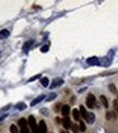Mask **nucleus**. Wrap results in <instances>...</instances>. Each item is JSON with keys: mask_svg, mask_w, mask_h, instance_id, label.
I'll use <instances>...</instances> for the list:
<instances>
[{"mask_svg": "<svg viewBox=\"0 0 118 133\" xmlns=\"http://www.w3.org/2000/svg\"><path fill=\"white\" fill-rule=\"evenodd\" d=\"M86 106L89 108H93L95 106V97L93 94H89L86 97Z\"/></svg>", "mask_w": 118, "mask_h": 133, "instance_id": "f257e3e1", "label": "nucleus"}, {"mask_svg": "<svg viewBox=\"0 0 118 133\" xmlns=\"http://www.w3.org/2000/svg\"><path fill=\"white\" fill-rule=\"evenodd\" d=\"M64 84V80L62 79H59V77H57V79H55L54 81H53V83L50 84V88H55V87H58L60 86V85Z\"/></svg>", "mask_w": 118, "mask_h": 133, "instance_id": "f03ea898", "label": "nucleus"}, {"mask_svg": "<svg viewBox=\"0 0 118 133\" xmlns=\"http://www.w3.org/2000/svg\"><path fill=\"white\" fill-rule=\"evenodd\" d=\"M86 63L90 64V66H98L100 63V60L97 59V57H91L86 60Z\"/></svg>", "mask_w": 118, "mask_h": 133, "instance_id": "7ed1b4c3", "label": "nucleus"}, {"mask_svg": "<svg viewBox=\"0 0 118 133\" xmlns=\"http://www.w3.org/2000/svg\"><path fill=\"white\" fill-rule=\"evenodd\" d=\"M38 131L39 133H47V125L44 120H42L38 123Z\"/></svg>", "mask_w": 118, "mask_h": 133, "instance_id": "20e7f679", "label": "nucleus"}, {"mask_svg": "<svg viewBox=\"0 0 118 133\" xmlns=\"http://www.w3.org/2000/svg\"><path fill=\"white\" fill-rule=\"evenodd\" d=\"M62 124H64V129H69V128H71V121H70L69 116H68V117H64V119H62Z\"/></svg>", "mask_w": 118, "mask_h": 133, "instance_id": "39448f33", "label": "nucleus"}, {"mask_svg": "<svg viewBox=\"0 0 118 133\" xmlns=\"http://www.w3.org/2000/svg\"><path fill=\"white\" fill-rule=\"evenodd\" d=\"M69 113H70V107L68 105H64L61 108V113L64 117H68L69 116Z\"/></svg>", "mask_w": 118, "mask_h": 133, "instance_id": "423d86ee", "label": "nucleus"}, {"mask_svg": "<svg viewBox=\"0 0 118 133\" xmlns=\"http://www.w3.org/2000/svg\"><path fill=\"white\" fill-rule=\"evenodd\" d=\"M44 98H45V95H39L38 97H36L35 99L33 100V102H31V106L32 107H33V106H35V105H37V104H38V102H41L42 100L44 99Z\"/></svg>", "mask_w": 118, "mask_h": 133, "instance_id": "0eeeda50", "label": "nucleus"}, {"mask_svg": "<svg viewBox=\"0 0 118 133\" xmlns=\"http://www.w3.org/2000/svg\"><path fill=\"white\" fill-rule=\"evenodd\" d=\"M10 35V32L8 30H1L0 31V39H5L7 37H9Z\"/></svg>", "mask_w": 118, "mask_h": 133, "instance_id": "6e6552de", "label": "nucleus"}, {"mask_svg": "<svg viewBox=\"0 0 118 133\" xmlns=\"http://www.w3.org/2000/svg\"><path fill=\"white\" fill-rule=\"evenodd\" d=\"M85 120H86V122H89V123H93V122H94V120H95L94 113H87V116H86V118H85Z\"/></svg>", "mask_w": 118, "mask_h": 133, "instance_id": "1a4fd4ad", "label": "nucleus"}, {"mask_svg": "<svg viewBox=\"0 0 118 133\" xmlns=\"http://www.w3.org/2000/svg\"><path fill=\"white\" fill-rule=\"evenodd\" d=\"M72 115H73V118H75V121H80L81 115H80L79 109H73V110H72Z\"/></svg>", "mask_w": 118, "mask_h": 133, "instance_id": "9d476101", "label": "nucleus"}, {"mask_svg": "<svg viewBox=\"0 0 118 133\" xmlns=\"http://www.w3.org/2000/svg\"><path fill=\"white\" fill-rule=\"evenodd\" d=\"M79 111H80V115H81V117L82 118H86V116H87V113H86V110H85V108H84V106H80V108H79Z\"/></svg>", "mask_w": 118, "mask_h": 133, "instance_id": "9b49d317", "label": "nucleus"}, {"mask_svg": "<svg viewBox=\"0 0 118 133\" xmlns=\"http://www.w3.org/2000/svg\"><path fill=\"white\" fill-rule=\"evenodd\" d=\"M33 44V39H30V41H27L26 43H24V45H23V50L25 51H27L28 49H30V47H31V45Z\"/></svg>", "mask_w": 118, "mask_h": 133, "instance_id": "f8f14e48", "label": "nucleus"}, {"mask_svg": "<svg viewBox=\"0 0 118 133\" xmlns=\"http://www.w3.org/2000/svg\"><path fill=\"white\" fill-rule=\"evenodd\" d=\"M16 108L18 110H24V109H26V105L24 104L23 102H18L16 105Z\"/></svg>", "mask_w": 118, "mask_h": 133, "instance_id": "ddd939ff", "label": "nucleus"}, {"mask_svg": "<svg viewBox=\"0 0 118 133\" xmlns=\"http://www.w3.org/2000/svg\"><path fill=\"white\" fill-rule=\"evenodd\" d=\"M100 99H101V102H102V104H103V106L105 108H108V102H107V98L104 96V95H102L100 97Z\"/></svg>", "mask_w": 118, "mask_h": 133, "instance_id": "4468645a", "label": "nucleus"}, {"mask_svg": "<svg viewBox=\"0 0 118 133\" xmlns=\"http://www.w3.org/2000/svg\"><path fill=\"white\" fill-rule=\"evenodd\" d=\"M28 124L31 125L32 128L36 125V120H35V118H34L33 116H30V117H28Z\"/></svg>", "mask_w": 118, "mask_h": 133, "instance_id": "2eb2a0df", "label": "nucleus"}, {"mask_svg": "<svg viewBox=\"0 0 118 133\" xmlns=\"http://www.w3.org/2000/svg\"><path fill=\"white\" fill-rule=\"evenodd\" d=\"M41 83H42V85H43L44 87H47V86H48V83H49L48 77H42V79H41Z\"/></svg>", "mask_w": 118, "mask_h": 133, "instance_id": "dca6fc26", "label": "nucleus"}, {"mask_svg": "<svg viewBox=\"0 0 118 133\" xmlns=\"http://www.w3.org/2000/svg\"><path fill=\"white\" fill-rule=\"evenodd\" d=\"M18 123H19V125H20V127H21V129H22V128H25V127H26V124H27V122H26V120H25V119H24V118H22V119H20Z\"/></svg>", "mask_w": 118, "mask_h": 133, "instance_id": "f3484780", "label": "nucleus"}, {"mask_svg": "<svg viewBox=\"0 0 118 133\" xmlns=\"http://www.w3.org/2000/svg\"><path fill=\"white\" fill-rule=\"evenodd\" d=\"M79 129H80V131H81V132H84V131H85V124H84V122H83V121H81V120H80Z\"/></svg>", "mask_w": 118, "mask_h": 133, "instance_id": "a211bd4d", "label": "nucleus"}, {"mask_svg": "<svg viewBox=\"0 0 118 133\" xmlns=\"http://www.w3.org/2000/svg\"><path fill=\"white\" fill-rule=\"evenodd\" d=\"M10 132L11 133H18V128H16L14 124H11L10 125Z\"/></svg>", "mask_w": 118, "mask_h": 133, "instance_id": "6ab92c4d", "label": "nucleus"}, {"mask_svg": "<svg viewBox=\"0 0 118 133\" xmlns=\"http://www.w3.org/2000/svg\"><path fill=\"white\" fill-rule=\"evenodd\" d=\"M115 117H116V115L114 113H106V118H107L108 120H110L112 118H115Z\"/></svg>", "mask_w": 118, "mask_h": 133, "instance_id": "aec40b11", "label": "nucleus"}, {"mask_svg": "<svg viewBox=\"0 0 118 133\" xmlns=\"http://www.w3.org/2000/svg\"><path fill=\"white\" fill-rule=\"evenodd\" d=\"M38 77H41V74H36V75H34V77H32L31 79H28V82H32V81H35V80H37Z\"/></svg>", "mask_w": 118, "mask_h": 133, "instance_id": "412c9836", "label": "nucleus"}, {"mask_svg": "<svg viewBox=\"0 0 118 133\" xmlns=\"http://www.w3.org/2000/svg\"><path fill=\"white\" fill-rule=\"evenodd\" d=\"M109 90L112 91V93H114V94H116V93H117V91H116V87H115V85H114V84H110L109 85Z\"/></svg>", "mask_w": 118, "mask_h": 133, "instance_id": "4be33fe9", "label": "nucleus"}, {"mask_svg": "<svg viewBox=\"0 0 118 133\" xmlns=\"http://www.w3.org/2000/svg\"><path fill=\"white\" fill-rule=\"evenodd\" d=\"M56 96H57V95L55 94V93H53V94H51L50 96H49V97L47 98V100H48V102H51V100H54L55 98H56Z\"/></svg>", "mask_w": 118, "mask_h": 133, "instance_id": "5701e85b", "label": "nucleus"}, {"mask_svg": "<svg viewBox=\"0 0 118 133\" xmlns=\"http://www.w3.org/2000/svg\"><path fill=\"white\" fill-rule=\"evenodd\" d=\"M48 48H49L48 45H45V46H43L41 48V51L42 52H47V51H48Z\"/></svg>", "mask_w": 118, "mask_h": 133, "instance_id": "b1692460", "label": "nucleus"}, {"mask_svg": "<svg viewBox=\"0 0 118 133\" xmlns=\"http://www.w3.org/2000/svg\"><path fill=\"white\" fill-rule=\"evenodd\" d=\"M32 133H39V131H38V127H33L32 128Z\"/></svg>", "mask_w": 118, "mask_h": 133, "instance_id": "393cba45", "label": "nucleus"}, {"mask_svg": "<svg viewBox=\"0 0 118 133\" xmlns=\"http://www.w3.org/2000/svg\"><path fill=\"white\" fill-rule=\"evenodd\" d=\"M21 133H30V131H28L27 127H25V128H22V129H21Z\"/></svg>", "mask_w": 118, "mask_h": 133, "instance_id": "a878e982", "label": "nucleus"}, {"mask_svg": "<svg viewBox=\"0 0 118 133\" xmlns=\"http://www.w3.org/2000/svg\"><path fill=\"white\" fill-rule=\"evenodd\" d=\"M71 129L73 130V132H75V133H78V128H77V125L71 124Z\"/></svg>", "mask_w": 118, "mask_h": 133, "instance_id": "bb28decb", "label": "nucleus"}, {"mask_svg": "<svg viewBox=\"0 0 118 133\" xmlns=\"http://www.w3.org/2000/svg\"><path fill=\"white\" fill-rule=\"evenodd\" d=\"M5 117H7V115H3V116H1V117H0V122H1V121H3L5 119Z\"/></svg>", "mask_w": 118, "mask_h": 133, "instance_id": "cd10ccee", "label": "nucleus"}, {"mask_svg": "<svg viewBox=\"0 0 118 133\" xmlns=\"http://www.w3.org/2000/svg\"><path fill=\"white\" fill-rule=\"evenodd\" d=\"M114 106H115L116 110H117V111H118V102H114Z\"/></svg>", "mask_w": 118, "mask_h": 133, "instance_id": "c85d7f7f", "label": "nucleus"}, {"mask_svg": "<svg viewBox=\"0 0 118 133\" xmlns=\"http://www.w3.org/2000/svg\"></svg>", "mask_w": 118, "mask_h": 133, "instance_id": "c756f323", "label": "nucleus"}]
</instances>
